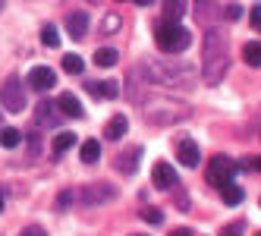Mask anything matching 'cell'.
<instances>
[{"mask_svg":"<svg viewBox=\"0 0 261 236\" xmlns=\"http://www.w3.org/2000/svg\"><path fill=\"white\" fill-rule=\"evenodd\" d=\"M154 76L161 79V82H167V85H182V88H192V82H195V69L192 66H173V63H167V66H154L151 69Z\"/></svg>","mask_w":261,"mask_h":236,"instance_id":"5b68a950","label":"cell"},{"mask_svg":"<svg viewBox=\"0 0 261 236\" xmlns=\"http://www.w3.org/2000/svg\"><path fill=\"white\" fill-rule=\"evenodd\" d=\"M76 198H82V205H104L110 198H117V189L110 183H91V186H82Z\"/></svg>","mask_w":261,"mask_h":236,"instance_id":"52a82bcc","label":"cell"},{"mask_svg":"<svg viewBox=\"0 0 261 236\" xmlns=\"http://www.w3.org/2000/svg\"><path fill=\"white\" fill-rule=\"evenodd\" d=\"M236 170H239V167L233 164L230 158L217 154V158H211L208 173H204V176H208V183H211V186H223V183H230V179H233V173H236Z\"/></svg>","mask_w":261,"mask_h":236,"instance_id":"8992f818","label":"cell"},{"mask_svg":"<svg viewBox=\"0 0 261 236\" xmlns=\"http://www.w3.org/2000/svg\"><path fill=\"white\" fill-rule=\"evenodd\" d=\"M63 69L69 72V76H79V72L85 69V63H82L79 54H66V57H63Z\"/></svg>","mask_w":261,"mask_h":236,"instance_id":"cb8c5ba5","label":"cell"},{"mask_svg":"<svg viewBox=\"0 0 261 236\" xmlns=\"http://www.w3.org/2000/svg\"><path fill=\"white\" fill-rule=\"evenodd\" d=\"M57 107H60V114L63 117H72V120H79L85 111H82V104H79V98L76 95H69V92H63L60 98H57Z\"/></svg>","mask_w":261,"mask_h":236,"instance_id":"5bb4252c","label":"cell"},{"mask_svg":"<svg viewBox=\"0 0 261 236\" xmlns=\"http://www.w3.org/2000/svg\"><path fill=\"white\" fill-rule=\"evenodd\" d=\"M88 95H91V98H107V101H110V98L120 95V85L110 82V79H107V82H88Z\"/></svg>","mask_w":261,"mask_h":236,"instance_id":"e0dca14e","label":"cell"},{"mask_svg":"<svg viewBox=\"0 0 261 236\" xmlns=\"http://www.w3.org/2000/svg\"><path fill=\"white\" fill-rule=\"evenodd\" d=\"M230 66V47H227V35L220 29H208L201 38V79L208 85H217L227 76Z\"/></svg>","mask_w":261,"mask_h":236,"instance_id":"6da1fadb","label":"cell"},{"mask_svg":"<svg viewBox=\"0 0 261 236\" xmlns=\"http://www.w3.org/2000/svg\"><path fill=\"white\" fill-rule=\"evenodd\" d=\"M57 111H60L57 104L41 101L38 107H35V123H38V126H44V129H47V126H57V123H60V117H63V114H57Z\"/></svg>","mask_w":261,"mask_h":236,"instance_id":"8fae6325","label":"cell"},{"mask_svg":"<svg viewBox=\"0 0 261 236\" xmlns=\"http://www.w3.org/2000/svg\"><path fill=\"white\" fill-rule=\"evenodd\" d=\"M220 195H223V202H227V205H239L242 198H246L242 186H236L233 179H230V183H223V186H220Z\"/></svg>","mask_w":261,"mask_h":236,"instance_id":"d6986e66","label":"cell"},{"mask_svg":"<svg viewBox=\"0 0 261 236\" xmlns=\"http://www.w3.org/2000/svg\"><path fill=\"white\" fill-rule=\"evenodd\" d=\"M133 236H142V233H133Z\"/></svg>","mask_w":261,"mask_h":236,"instance_id":"f35d334b","label":"cell"},{"mask_svg":"<svg viewBox=\"0 0 261 236\" xmlns=\"http://www.w3.org/2000/svg\"><path fill=\"white\" fill-rule=\"evenodd\" d=\"M29 85L35 88V92H47V88L57 85V72H54L50 66H35L29 72Z\"/></svg>","mask_w":261,"mask_h":236,"instance_id":"9c48e42d","label":"cell"},{"mask_svg":"<svg viewBox=\"0 0 261 236\" xmlns=\"http://www.w3.org/2000/svg\"><path fill=\"white\" fill-rule=\"evenodd\" d=\"M173 148H176V161H179L182 167H198L201 154H198V145H195L192 136H176Z\"/></svg>","mask_w":261,"mask_h":236,"instance_id":"ba28073f","label":"cell"},{"mask_svg":"<svg viewBox=\"0 0 261 236\" xmlns=\"http://www.w3.org/2000/svg\"><path fill=\"white\" fill-rule=\"evenodd\" d=\"M0 104L10 114H22L25 111V85L19 76H10L4 85H0Z\"/></svg>","mask_w":261,"mask_h":236,"instance_id":"277c9868","label":"cell"},{"mask_svg":"<svg viewBox=\"0 0 261 236\" xmlns=\"http://www.w3.org/2000/svg\"><path fill=\"white\" fill-rule=\"evenodd\" d=\"M19 142H22L19 129H13V126H4V129H0V145H4V148H16Z\"/></svg>","mask_w":261,"mask_h":236,"instance_id":"603a6c76","label":"cell"},{"mask_svg":"<svg viewBox=\"0 0 261 236\" xmlns=\"http://www.w3.org/2000/svg\"><path fill=\"white\" fill-rule=\"evenodd\" d=\"M82 161H85V164H95V161L101 158V142L98 139H88V142H82Z\"/></svg>","mask_w":261,"mask_h":236,"instance_id":"ffe728a7","label":"cell"},{"mask_svg":"<svg viewBox=\"0 0 261 236\" xmlns=\"http://www.w3.org/2000/svg\"><path fill=\"white\" fill-rule=\"evenodd\" d=\"M151 183L158 189H173V186H179V179H176V170L167 164V161H161V164H154V170H151Z\"/></svg>","mask_w":261,"mask_h":236,"instance_id":"30bf717a","label":"cell"},{"mask_svg":"<svg viewBox=\"0 0 261 236\" xmlns=\"http://www.w3.org/2000/svg\"><path fill=\"white\" fill-rule=\"evenodd\" d=\"M186 10H189V0H164V19L161 22H179Z\"/></svg>","mask_w":261,"mask_h":236,"instance_id":"2e32d148","label":"cell"},{"mask_svg":"<svg viewBox=\"0 0 261 236\" xmlns=\"http://www.w3.org/2000/svg\"><path fill=\"white\" fill-rule=\"evenodd\" d=\"M220 236H242V227H239V224H230V227L220 230Z\"/></svg>","mask_w":261,"mask_h":236,"instance_id":"4dcf8cb0","label":"cell"},{"mask_svg":"<svg viewBox=\"0 0 261 236\" xmlns=\"http://www.w3.org/2000/svg\"><path fill=\"white\" fill-rule=\"evenodd\" d=\"M0 211H4V195H0Z\"/></svg>","mask_w":261,"mask_h":236,"instance_id":"8d00e7d4","label":"cell"},{"mask_svg":"<svg viewBox=\"0 0 261 236\" xmlns=\"http://www.w3.org/2000/svg\"><path fill=\"white\" fill-rule=\"evenodd\" d=\"M63 25H66V32L72 35V38H85V35H88V16L82 13V10H76V13H69L66 16V19H63Z\"/></svg>","mask_w":261,"mask_h":236,"instance_id":"7c38bea8","label":"cell"},{"mask_svg":"<svg viewBox=\"0 0 261 236\" xmlns=\"http://www.w3.org/2000/svg\"><path fill=\"white\" fill-rule=\"evenodd\" d=\"M136 4H139V7H151V0H136Z\"/></svg>","mask_w":261,"mask_h":236,"instance_id":"d590c367","label":"cell"},{"mask_svg":"<svg viewBox=\"0 0 261 236\" xmlns=\"http://www.w3.org/2000/svg\"><path fill=\"white\" fill-rule=\"evenodd\" d=\"M242 57H246V63L249 66H261V41H249L246 47H242Z\"/></svg>","mask_w":261,"mask_h":236,"instance_id":"44dd1931","label":"cell"},{"mask_svg":"<svg viewBox=\"0 0 261 236\" xmlns=\"http://www.w3.org/2000/svg\"><path fill=\"white\" fill-rule=\"evenodd\" d=\"M117 60H120V54H117L114 47H98V50H95V63L104 66V69H107V66H114Z\"/></svg>","mask_w":261,"mask_h":236,"instance_id":"7402d4cb","label":"cell"},{"mask_svg":"<svg viewBox=\"0 0 261 236\" xmlns=\"http://www.w3.org/2000/svg\"><path fill=\"white\" fill-rule=\"evenodd\" d=\"M142 221H148V224H164V214L158 208H145L142 211Z\"/></svg>","mask_w":261,"mask_h":236,"instance_id":"83f0119b","label":"cell"},{"mask_svg":"<svg viewBox=\"0 0 261 236\" xmlns=\"http://www.w3.org/2000/svg\"><path fill=\"white\" fill-rule=\"evenodd\" d=\"M120 29V19H117V16H107V19H104V32H117Z\"/></svg>","mask_w":261,"mask_h":236,"instance_id":"1f68e13d","label":"cell"},{"mask_svg":"<svg viewBox=\"0 0 261 236\" xmlns=\"http://www.w3.org/2000/svg\"><path fill=\"white\" fill-rule=\"evenodd\" d=\"M0 10H4V0H0Z\"/></svg>","mask_w":261,"mask_h":236,"instance_id":"74e56055","label":"cell"},{"mask_svg":"<svg viewBox=\"0 0 261 236\" xmlns=\"http://www.w3.org/2000/svg\"><path fill=\"white\" fill-rule=\"evenodd\" d=\"M91 4H95V0H91Z\"/></svg>","mask_w":261,"mask_h":236,"instance_id":"b9f144b4","label":"cell"},{"mask_svg":"<svg viewBox=\"0 0 261 236\" xmlns=\"http://www.w3.org/2000/svg\"><path fill=\"white\" fill-rule=\"evenodd\" d=\"M252 25H261V7H252Z\"/></svg>","mask_w":261,"mask_h":236,"instance_id":"d6a6232c","label":"cell"},{"mask_svg":"<svg viewBox=\"0 0 261 236\" xmlns=\"http://www.w3.org/2000/svg\"><path fill=\"white\" fill-rule=\"evenodd\" d=\"M214 16H217V0H195V19L198 22L211 25Z\"/></svg>","mask_w":261,"mask_h":236,"instance_id":"ac0fdd59","label":"cell"},{"mask_svg":"<svg viewBox=\"0 0 261 236\" xmlns=\"http://www.w3.org/2000/svg\"><path fill=\"white\" fill-rule=\"evenodd\" d=\"M252 170H258V173H261V158H255V161H252Z\"/></svg>","mask_w":261,"mask_h":236,"instance_id":"e575fe53","label":"cell"},{"mask_svg":"<svg viewBox=\"0 0 261 236\" xmlns=\"http://www.w3.org/2000/svg\"><path fill=\"white\" fill-rule=\"evenodd\" d=\"M186 117H189V104H179L173 98H154L145 111V120L154 126H170V123H179Z\"/></svg>","mask_w":261,"mask_h":236,"instance_id":"7a4b0ae2","label":"cell"},{"mask_svg":"<svg viewBox=\"0 0 261 236\" xmlns=\"http://www.w3.org/2000/svg\"><path fill=\"white\" fill-rule=\"evenodd\" d=\"M126 133H129V120H126V114H117V117H110V123H107L104 136H107L110 142H120Z\"/></svg>","mask_w":261,"mask_h":236,"instance_id":"9a60e30c","label":"cell"},{"mask_svg":"<svg viewBox=\"0 0 261 236\" xmlns=\"http://www.w3.org/2000/svg\"><path fill=\"white\" fill-rule=\"evenodd\" d=\"M19 236H47V233H44V227H38V224H32V227H25V230H22Z\"/></svg>","mask_w":261,"mask_h":236,"instance_id":"f546056e","label":"cell"},{"mask_svg":"<svg viewBox=\"0 0 261 236\" xmlns=\"http://www.w3.org/2000/svg\"><path fill=\"white\" fill-rule=\"evenodd\" d=\"M72 145H76V136H72V133H60L57 139H54V151L63 154V151H69V148H72Z\"/></svg>","mask_w":261,"mask_h":236,"instance_id":"d4e9b609","label":"cell"},{"mask_svg":"<svg viewBox=\"0 0 261 236\" xmlns=\"http://www.w3.org/2000/svg\"><path fill=\"white\" fill-rule=\"evenodd\" d=\"M223 16H227L230 22H236V19H242V7H239V4H230V7H223Z\"/></svg>","mask_w":261,"mask_h":236,"instance_id":"f1b7e54d","label":"cell"},{"mask_svg":"<svg viewBox=\"0 0 261 236\" xmlns=\"http://www.w3.org/2000/svg\"><path fill=\"white\" fill-rule=\"evenodd\" d=\"M41 41H44V47H60L57 29H54V25H44V29H41Z\"/></svg>","mask_w":261,"mask_h":236,"instance_id":"484cf974","label":"cell"},{"mask_svg":"<svg viewBox=\"0 0 261 236\" xmlns=\"http://www.w3.org/2000/svg\"><path fill=\"white\" fill-rule=\"evenodd\" d=\"M170 236H192V230H189V227H179V230H173Z\"/></svg>","mask_w":261,"mask_h":236,"instance_id":"836d02e7","label":"cell"},{"mask_svg":"<svg viewBox=\"0 0 261 236\" xmlns=\"http://www.w3.org/2000/svg\"><path fill=\"white\" fill-rule=\"evenodd\" d=\"M117 4H123V0H117Z\"/></svg>","mask_w":261,"mask_h":236,"instance_id":"ab89813d","label":"cell"},{"mask_svg":"<svg viewBox=\"0 0 261 236\" xmlns=\"http://www.w3.org/2000/svg\"><path fill=\"white\" fill-rule=\"evenodd\" d=\"M139 158H142V148H139V145H133L129 151H123V154L117 158V170L126 173V176H133V173L139 170Z\"/></svg>","mask_w":261,"mask_h":236,"instance_id":"4fadbf2b","label":"cell"},{"mask_svg":"<svg viewBox=\"0 0 261 236\" xmlns=\"http://www.w3.org/2000/svg\"><path fill=\"white\" fill-rule=\"evenodd\" d=\"M72 202H76V189H63V192H60V198H57V208H60V211H66Z\"/></svg>","mask_w":261,"mask_h":236,"instance_id":"4316f807","label":"cell"},{"mask_svg":"<svg viewBox=\"0 0 261 236\" xmlns=\"http://www.w3.org/2000/svg\"><path fill=\"white\" fill-rule=\"evenodd\" d=\"M255 236H261V233H255Z\"/></svg>","mask_w":261,"mask_h":236,"instance_id":"60d3db41","label":"cell"},{"mask_svg":"<svg viewBox=\"0 0 261 236\" xmlns=\"http://www.w3.org/2000/svg\"><path fill=\"white\" fill-rule=\"evenodd\" d=\"M154 41L164 54H182L186 47L192 44V32L179 25V22H161L154 32Z\"/></svg>","mask_w":261,"mask_h":236,"instance_id":"3957f363","label":"cell"}]
</instances>
